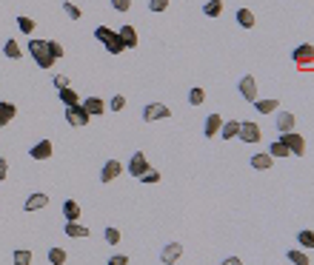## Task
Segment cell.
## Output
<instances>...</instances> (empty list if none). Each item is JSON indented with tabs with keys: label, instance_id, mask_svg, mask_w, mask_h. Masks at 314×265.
I'll return each instance as SVG.
<instances>
[{
	"label": "cell",
	"instance_id": "83f0119b",
	"mask_svg": "<svg viewBox=\"0 0 314 265\" xmlns=\"http://www.w3.org/2000/svg\"><path fill=\"white\" fill-rule=\"evenodd\" d=\"M66 259H69V254L63 248H58V245H54V248H49V262L51 265H66Z\"/></svg>",
	"mask_w": 314,
	"mask_h": 265
},
{
	"label": "cell",
	"instance_id": "4fadbf2b",
	"mask_svg": "<svg viewBox=\"0 0 314 265\" xmlns=\"http://www.w3.org/2000/svg\"><path fill=\"white\" fill-rule=\"evenodd\" d=\"M180 257H183V245H180V243H168L166 248H163V254H160V259H163L166 265H175Z\"/></svg>",
	"mask_w": 314,
	"mask_h": 265
},
{
	"label": "cell",
	"instance_id": "e0dca14e",
	"mask_svg": "<svg viewBox=\"0 0 314 265\" xmlns=\"http://www.w3.org/2000/svg\"><path fill=\"white\" fill-rule=\"evenodd\" d=\"M15 114H17V108L12 106V103H0V129L15 120Z\"/></svg>",
	"mask_w": 314,
	"mask_h": 265
},
{
	"label": "cell",
	"instance_id": "52a82bcc",
	"mask_svg": "<svg viewBox=\"0 0 314 265\" xmlns=\"http://www.w3.org/2000/svg\"><path fill=\"white\" fill-rule=\"evenodd\" d=\"M66 120H69V126H77V129H83V126H89V120H92V117H89L86 108L77 103V106H66Z\"/></svg>",
	"mask_w": 314,
	"mask_h": 265
},
{
	"label": "cell",
	"instance_id": "5bb4252c",
	"mask_svg": "<svg viewBox=\"0 0 314 265\" xmlns=\"http://www.w3.org/2000/svg\"><path fill=\"white\" fill-rule=\"evenodd\" d=\"M220 126H223V117H220V114H209V117H206V126H203V134L206 137H217L220 134Z\"/></svg>",
	"mask_w": 314,
	"mask_h": 265
},
{
	"label": "cell",
	"instance_id": "b9f144b4",
	"mask_svg": "<svg viewBox=\"0 0 314 265\" xmlns=\"http://www.w3.org/2000/svg\"><path fill=\"white\" fill-rule=\"evenodd\" d=\"M109 265H129V257H126V254H115V257L109 259Z\"/></svg>",
	"mask_w": 314,
	"mask_h": 265
},
{
	"label": "cell",
	"instance_id": "ac0fdd59",
	"mask_svg": "<svg viewBox=\"0 0 314 265\" xmlns=\"http://www.w3.org/2000/svg\"><path fill=\"white\" fill-rule=\"evenodd\" d=\"M277 131H280V134H286V131H294V114H289V111H280V114H277Z\"/></svg>",
	"mask_w": 314,
	"mask_h": 265
},
{
	"label": "cell",
	"instance_id": "60d3db41",
	"mask_svg": "<svg viewBox=\"0 0 314 265\" xmlns=\"http://www.w3.org/2000/svg\"><path fill=\"white\" fill-rule=\"evenodd\" d=\"M111 6H115L117 12H129V9H132V0H111Z\"/></svg>",
	"mask_w": 314,
	"mask_h": 265
},
{
	"label": "cell",
	"instance_id": "8d00e7d4",
	"mask_svg": "<svg viewBox=\"0 0 314 265\" xmlns=\"http://www.w3.org/2000/svg\"><path fill=\"white\" fill-rule=\"evenodd\" d=\"M46 46H49V54H51L54 60H60V57H63V46H60L58 40H46Z\"/></svg>",
	"mask_w": 314,
	"mask_h": 265
},
{
	"label": "cell",
	"instance_id": "ee69618b",
	"mask_svg": "<svg viewBox=\"0 0 314 265\" xmlns=\"http://www.w3.org/2000/svg\"><path fill=\"white\" fill-rule=\"evenodd\" d=\"M9 174V160H0V180H6Z\"/></svg>",
	"mask_w": 314,
	"mask_h": 265
},
{
	"label": "cell",
	"instance_id": "cb8c5ba5",
	"mask_svg": "<svg viewBox=\"0 0 314 265\" xmlns=\"http://www.w3.org/2000/svg\"><path fill=\"white\" fill-rule=\"evenodd\" d=\"M63 214H66L69 222L77 220V217H80V205H77V200H66V202H63Z\"/></svg>",
	"mask_w": 314,
	"mask_h": 265
},
{
	"label": "cell",
	"instance_id": "f1b7e54d",
	"mask_svg": "<svg viewBox=\"0 0 314 265\" xmlns=\"http://www.w3.org/2000/svg\"><path fill=\"white\" fill-rule=\"evenodd\" d=\"M63 231H66V237H89V234H92V231H89V228H83V225H80L77 220H74V222H69V225H66Z\"/></svg>",
	"mask_w": 314,
	"mask_h": 265
},
{
	"label": "cell",
	"instance_id": "8992f818",
	"mask_svg": "<svg viewBox=\"0 0 314 265\" xmlns=\"http://www.w3.org/2000/svg\"><path fill=\"white\" fill-rule=\"evenodd\" d=\"M149 168H152V165H149L146 154H143V151H134V154H132V160H129V168H126V171L132 174L134 180H140L143 174L149 171Z\"/></svg>",
	"mask_w": 314,
	"mask_h": 265
},
{
	"label": "cell",
	"instance_id": "30bf717a",
	"mask_svg": "<svg viewBox=\"0 0 314 265\" xmlns=\"http://www.w3.org/2000/svg\"><path fill=\"white\" fill-rule=\"evenodd\" d=\"M117 37H120V43H123V49H134V46L140 43V37H137V29L134 26H120V32H117Z\"/></svg>",
	"mask_w": 314,
	"mask_h": 265
},
{
	"label": "cell",
	"instance_id": "836d02e7",
	"mask_svg": "<svg viewBox=\"0 0 314 265\" xmlns=\"http://www.w3.org/2000/svg\"><path fill=\"white\" fill-rule=\"evenodd\" d=\"M63 12H66L69 17H72V20H80L83 17V12L77 6H74V3H69V0H63Z\"/></svg>",
	"mask_w": 314,
	"mask_h": 265
},
{
	"label": "cell",
	"instance_id": "ba28073f",
	"mask_svg": "<svg viewBox=\"0 0 314 265\" xmlns=\"http://www.w3.org/2000/svg\"><path fill=\"white\" fill-rule=\"evenodd\" d=\"M168 114H172V111H168V106H163V103H149V106L143 108V120H146V123L166 120Z\"/></svg>",
	"mask_w": 314,
	"mask_h": 265
},
{
	"label": "cell",
	"instance_id": "7a4b0ae2",
	"mask_svg": "<svg viewBox=\"0 0 314 265\" xmlns=\"http://www.w3.org/2000/svg\"><path fill=\"white\" fill-rule=\"evenodd\" d=\"M29 51H32V57H35V63L40 66V69H51V66H54V57L49 54V46H46V40H37V37H32V40H29Z\"/></svg>",
	"mask_w": 314,
	"mask_h": 265
},
{
	"label": "cell",
	"instance_id": "4dcf8cb0",
	"mask_svg": "<svg viewBox=\"0 0 314 265\" xmlns=\"http://www.w3.org/2000/svg\"><path fill=\"white\" fill-rule=\"evenodd\" d=\"M189 103H191V106H203V103H206V89H200V86L191 89V92H189Z\"/></svg>",
	"mask_w": 314,
	"mask_h": 265
},
{
	"label": "cell",
	"instance_id": "d590c367",
	"mask_svg": "<svg viewBox=\"0 0 314 265\" xmlns=\"http://www.w3.org/2000/svg\"><path fill=\"white\" fill-rule=\"evenodd\" d=\"M297 240H300V245H303V248H314V234H311V231H300V234H297Z\"/></svg>",
	"mask_w": 314,
	"mask_h": 265
},
{
	"label": "cell",
	"instance_id": "7c38bea8",
	"mask_svg": "<svg viewBox=\"0 0 314 265\" xmlns=\"http://www.w3.org/2000/svg\"><path fill=\"white\" fill-rule=\"evenodd\" d=\"M32 160H49L51 154H54V145H51V140H40V143L32 145Z\"/></svg>",
	"mask_w": 314,
	"mask_h": 265
},
{
	"label": "cell",
	"instance_id": "3957f363",
	"mask_svg": "<svg viewBox=\"0 0 314 265\" xmlns=\"http://www.w3.org/2000/svg\"><path fill=\"white\" fill-rule=\"evenodd\" d=\"M294 63H297V69L300 72H314L311 66H314V46L311 43H303V46H297L294 49Z\"/></svg>",
	"mask_w": 314,
	"mask_h": 265
},
{
	"label": "cell",
	"instance_id": "f546056e",
	"mask_svg": "<svg viewBox=\"0 0 314 265\" xmlns=\"http://www.w3.org/2000/svg\"><path fill=\"white\" fill-rule=\"evenodd\" d=\"M35 26H37V23L32 20V17H26V15H20V17H17V29H20L23 35H29V37H32V32H35Z\"/></svg>",
	"mask_w": 314,
	"mask_h": 265
},
{
	"label": "cell",
	"instance_id": "74e56055",
	"mask_svg": "<svg viewBox=\"0 0 314 265\" xmlns=\"http://www.w3.org/2000/svg\"><path fill=\"white\" fill-rule=\"evenodd\" d=\"M109 108H111V111H123V108H126V97H123V94H115L111 103H109Z\"/></svg>",
	"mask_w": 314,
	"mask_h": 265
},
{
	"label": "cell",
	"instance_id": "2e32d148",
	"mask_svg": "<svg viewBox=\"0 0 314 265\" xmlns=\"http://www.w3.org/2000/svg\"><path fill=\"white\" fill-rule=\"evenodd\" d=\"M80 106L86 108V114H89V117L103 114V108H106V106H103V100H100V97H86V100H83Z\"/></svg>",
	"mask_w": 314,
	"mask_h": 265
},
{
	"label": "cell",
	"instance_id": "ffe728a7",
	"mask_svg": "<svg viewBox=\"0 0 314 265\" xmlns=\"http://www.w3.org/2000/svg\"><path fill=\"white\" fill-rule=\"evenodd\" d=\"M3 54H6L9 60H20L23 57V49L15 43V40H12V37H9L6 43H3Z\"/></svg>",
	"mask_w": 314,
	"mask_h": 265
},
{
	"label": "cell",
	"instance_id": "4316f807",
	"mask_svg": "<svg viewBox=\"0 0 314 265\" xmlns=\"http://www.w3.org/2000/svg\"><path fill=\"white\" fill-rule=\"evenodd\" d=\"M269 154H271V160H286L289 154H292V151L286 149L280 140H274V143H271V149H269Z\"/></svg>",
	"mask_w": 314,
	"mask_h": 265
},
{
	"label": "cell",
	"instance_id": "d6a6232c",
	"mask_svg": "<svg viewBox=\"0 0 314 265\" xmlns=\"http://www.w3.org/2000/svg\"><path fill=\"white\" fill-rule=\"evenodd\" d=\"M286 257L292 259L294 265H311V259H308V254H303V251H286Z\"/></svg>",
	"mask_w": 314,
	"mask_h": 265
},
{
	"label": "cell",
	"instance_id": "6da1fadb",
	"mask_svg": "<svg viewBox=\"0 0 314 265\" xmlns=\"http://www.w3.org/2000/svg\"><path fill=\"white\" fill-rule=\"evenodd\" d=\"M95 37L100 40L103 46H106V51H109V54H120V51H123V43H120L117 32L109 29V26H97V29H95Z\"/></svg>",
	"mask_w": 314,
	"mask_h": 265
},
{
	"label": "cell",
	"instance_id": "44dd1931",
	"mask_svg": "<svg viewBox=\"0 0 314 265\" xmlns=\"http://www.w3.org/2000/svg\"><path fill=\"white\" fill-rule=\"evenodd\" d=\"M251 165H254L257 171H266V168L274 165V160H271V154H254V157H251Z\"/></svg>",
	"mask_w": 314,
	"mask_h": 265
},
{
	"label": "cell",
	"instance_id": "1f68e13d",
	"mask_svg": "<svg viewBox=\"0 0 314 265\" xmlns=\"http://www.w3.org/2000/svg\"><path fill=\"white\" fill-rule=\"evenodd\" d=\"M12 262H15V265H32V251L17 248V251H15V257H12Z\"/></svg>",
	"mask_w": 314,
	"mask_h": 265
},
{
	"label": "cell",
	"instance_id": "603a6c76",
	"mask_svg": "<svg viewBox=\"0 0 314 265\" xmlns=\"http://www.w3.org/2000/svg\"><path fill=\"white\" fill-rule=\"evenodd\" d=\"M254 108H257V114H271V111L280 108V103L277 100H254Z\"/></svg>",
	"mask_w": 314,
	"mask_h": 265
},
{
	"label": "cell",
	"instance_id": "f6af8a7d",
	"mask_svg": "<svg viewBox=\"0 0 314 265\" xmlns=\"http://www.w3.org/2000/svg\"><path fill=\"white\" fill-rule=\"evenodd\" d=\"M220 265H243V259L240 257H229V259H223Z\"/></svg>",
	"mask_w": 314,
	"mask_h": 265
},
{
	"label": "cell",
	"instance_id": "d6986e66",
	"mask_svg": "<svg viewBox=\"0 0 314 265\" xmlns=\"http://www.w3.org/2000/svg\"><path fill=\"white\" fill-rule=\"evenodd\" d=\"M237 131H240V120H229L220 126V137L223 140H232V137H237Z\"/></svg>",
	"mask_w": 314,
	"mask_h": 265
},
{
	"label": "cell",
	"instance_id": "9c48e42d",
	"mask_svg": "<svg viewBox=\"0 0 314 265\" xmlns=\"http://www.w3.org/2000/svg\"><path fill=\"white\" fill-rule=\"evenodd\" d=\"M120 174H123V163L120 160H106V165L100 171V183H115Z\"/></svg>",
	"mask_w": 314,
	"mask_h": 265
},
{
	"label": "cell",
	"instance_id": "7bdbcfd3",
	"mask_svg": "<svg viewBox=\"0 0 314 265\" xmlns=\"http://www.w3.org/2000/svg\"><path fill=\"white\" fill-rule=\"evenodd\" d=\"M54 86H58V89H69V77H66V74H54Z\"/></svg>",
	"mask_w": 314,
	"mask_h": 265
},
{
	"label": "cell",
	"instance_id": "d4e9b609",
	"mask_svg": "<svg viewBox=\"0 0 314 265\" xmlns=\"http://www.w3.org/2000/svg\"><path fill=\"white\" fill-rule=\"evenodd\" d=\"M203 15L206 17H220L223 15V0H209L203 6Z\"/></svg>",
	"mask_w": 314,
	"mask_h": 265
},
{
	"label": "cell",
	"instance_id": "9a60e30c",
	"mask_svg": "<svg viewBox=\"0 0 314 265\" xmlns=\"http://www.w3.org/2000/svg\"><path fill=\"white\" fill-rule=\"evenodd\" d=\"M49 205V197L46 194H32V197H26V202H23V208L26 211H40V208Z\"/></svg>",
	"mask_w": 314,
	"mask_h": 265
},
{
	"label": "cell",
	"instance_id": "8fae6325",
	"mask_svg": "<svg viewBox=\"0 0 314 265\" xmlns=\"http://www.w3.org/2000/svg\"><path fill=\"white\" fill-rule=\"evenodd\" d=\"M240 94H243V100H248V103L257 100V80L251 77V74H246V77L240 80Z\"/></svg>",
	"mask_w": 314,
	"mask_h": 265
},
{
	"label": "cell",
	"instance_id": "ab89813d",
	"mask_svg": "<svg viewBox=\"0 0 314 265\" xmlns=\"http://www.w3.org/2000/svg\"><path fill=\"white\" fill-rule=\"evenodd\" d=\"M149 9H152V12H166L168 0H149Z\"/></svg>",
	"mask_w": 314,
	"mask_h": 265
},
{
	"label": "cell",
	"instance_id": "7402d4cb",
	"mask_svg": "<svg viewBox=\"0 0 314 265\" xmlns=\"http://www.w3.org/2000/svg\"><path fill=\"white\" fill-rule=\"evenodd\" d=\"M237 23H240L243 29H251L254 26V12L251 9H237Z\"/></svg>",
	"mask_w": 314,
	"mask_h": 265
},
{
	"label": "cell",
	"instance_id": "277c9868",
	"mask_svg": "<svg viewBox=\"0 0 314 265\" xmlns=\"http://www.w3.org/2000/svg\"><path fill=\"white\" fill-rule=\"evenodd\" d=\"M280 143H283L286 149L292 151L294 157H303V154H306V140H303L297 131H286V134L280 137Z\"/></svg>",
	"mask_w": 314,
	"mask_h": 265
},
{
	"label": "cell",
	"instance_id": "f35d334b",
	"mask_svg": "<svg viewBox=\"0 0 314 265\" xmlns=\"http://www.w3.org/2000/svg\"><path fill=\"white\" fill-rule=\"evenodd\" d=\"M106 243H109V245H117V243H120V231L109 225V228H106Z\"/></svg>",
	"mask_w": 314,
	"mask_h": 265
},
{
	"label": "cell",
	"instance_id": "484cf974",
	"mask_svg": "<svg viewBox=\"0 0 314 265\" xmlns=\"http://www.w3.org/2000/svg\"><path fill=\"white\" fill-rule=\"evenodd\" d=\"M60 100H63V106H77V103H80V97H77V92H74L72 86L69 89H60Z\"/></svg>",
	"mask_w": 314,
	"mask_h": 265
},
{
	"label": "cell",
	"instance_id": "e575fe53",
	"mask_svg": "<svg viewBox=\"0 0 314 265\" xmlns=\"http://www.w3.org/2000/svg\"><path fill=\"white\" fill-rule=\"evenodd\" d=\"M160 171H154V168H149L146 174H143V177H140V183H146V186H154V183H160Z\"/></svg>",
	"mask_w": 314,
	"mask_h": 265
},
{
	"label": "cell",
	"instance_id": "5b68a950",
	"mask_svg": "<svg viewBox=\"0 0 314 265\" xmlns=\"http://www.w3.org/2000/svg\"><path fill=\"white\" fill-rule=\"evenodd\" d=\"M237 137H240L243 143H260V140H263V131H260V126H257L254 120H246V123H240Z\"/></svg>",
	"mask_w": 314,
	"mask_h": 265
}]
</instances>
